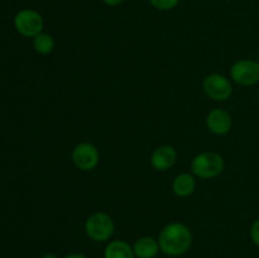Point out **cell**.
<instances>
[{
  "instance_id": "obj_1",
  "label": "cell",
  "mask_w": 259,
  "mask_h": 258,
  "mask_svg": "<svg viewBox=\"0 0 259 258\" xmlns=\"http://www.w3.org/2000/svg\"><path fill=\"white\" fill-rule=\"evenodd\" d=\"M161 252L168 257H180L189 252L192 244V232L182 223H169L159 232Z\"/></svg>"
},
{
  "instance_id": "obj_2",
  "label": "cell",
  "mask_w": 259,
  "mask_h": 258,
  "mask_svg": "<svg viewBox=\"0 0 259 258\" xmlns=\"http://www.w3.org/2000/svg\"><path fill=\"white\" fill-rule=\"evenodd\" d=\"M224 158L217 152H202L191 162V172L201 180L215 179L224 171Z\"/></svg>"
},
{
  "instance_id": "obj_3",
  "label": "cell",
  "mask_w": 259,
  "mask_h": 258,
  "mask_svg": "<svg viewBox=\"0 0 259 258\" xmlns=\"http://www.w3.org/2000/svg\"><path fill=\"white\" fill-rule=\"evenodd\" d=\"M115 230L113 218L103 211L91 214L85 222V232L94 242H106L111 238Z\"/></svg>"
},
{
  "instance_id": "obj_4",
  "label": "cell",
  "mask_w": 259,
  "mask_h": 258,
  "mask_svg": "<svg viewBox=\"0 0 259 258\" xmlns=\"http://www.w3.org/2000/svg\"><path fill=\"white\" fill-rule=\"evenodd\" d=\"M43 22L42 15L32 9H23L17 13L14 18V27L19 34L23 37L34 38L39 33H42Z\"/></svg>"
},
{
  "instance_id": "obj_5",
  "label": "cell",
  "mask_w": 259,
  "mask_h": 258,
  "mask_svg": "<svg viewBox=\"0 0 259 258\" xmlns=\"http://www.w3.org/2000/svg\"><path fill=\"white\" fill-rule=\"evenodd\" d=\"M202 89L206 96L215 101H225L232 96L233 86L229 78L220 73L207 75L202 81Z\"/></svg>"
},
{
  "instance_id": "obj_6",
  "label": "cell",
  "mask_w": 259,
  "mask_h": 258,
  "mask_svg": "<svg viewBox=\"0 0 259 258\" xmlns=\"http://www.w3.org/2000/svg\"><path fill=\"white\" fill-rule=\"evenodd\" d=\"M230 77L240 86H253L259 82V65L257 61L239 60L233 63Z\"/></svg>"
},
{
  "instance_id": "obj_7",
  "label": "cell",
  "mask_w": 259,
  "mask_h": 258,
  "mask_svg": "<svg viewBox=\"0 0 259 258\" xmlns=\"http://www.w3.org/2000/svg\"><path fill=\"white\" fill-rule=\"evenodd\" d=\"M100 161V153L93 143H78L72 151V162L81 171H93Z\"/></svg>"
},
{
  "instance_id": "obj_8",
  "label": "cell",
  "mask_w": 259,
  "mask_h": 258,
  "mask_svg": "<svg viewBox=\"0 0 259 258\" xmlns=\"http://www.w3.org/2000/svg\"><path fill=\"white\" fill-rule=\"evenodd\" d=\"M206 126L215 136H224L232 131V115L224 109H212L206 116Z\"/></svg>"
},
{
  "instance_id": "obj_9",
  "label": "cell",
  "mask_w": 259,
  "mask_h": 258,
  "mask_svg": "<svg viewBox=\"0 0 259 258\" xmlns=\"http://www.w3.org/2000/svg\"><path fill=\"white\" fill-rule=\"evenodd\" d=\"M177 161V152L172 146H159L151 154V164L157 171H167L175 166Z\"/></svg>"
},
{
  "instance_id": "obj_10",
  "label": "cell",
  "mask_w": 259,
  "mask_h": 258,
  "mask_svg": "<svg viewBox=\"0 0 259 258\" xmlns=\"http://www.w3.org/2000/svg\"><path fill=\"white\" fill-rule=\"evenodd\" d=\"M133 250L136 258H154L159 252L158 239L152 237H141L134 242Z\"/></svg>"
},
{
  "instance_id": "obj_11",
  "label": "cell",
  "mask_w": 259,
  "mask_h": 258,
  "mask_svg": "<svg viewBox=\"0 0 259 258\" xmlns=\"http://www.w3.org/2000/svg\"><path fill=\"white\" fill-rule=\"evenodd\" d=\"M104 258H136L133 245L125 240H111L104 250Z\"/></svg>"
},
{
  "instance_id": "obj_12",
  "label": "cell",
  "mask_w": 259,
  "mask_h": 258,
  "mask_svg": "<svg viewBox=\"0 0 259 258\" xmlns=\"http://www.w3.org/2000/svg\"><path fill=\"white\" fill-rule=\"evenodd\" d=\"M196 189V180L191 174H181L175 177L172 182V190L179 197H187Z\"/></svg>"
},
{
  "instance_id": "obj_13",
  "label": "cell",
  "mask_w": 259,
  "mask_h": 258,
  "mask_svg": "<svg viewBox=\"0 0 259 258\" xmlns=\"http://www.w3.org/2000/svg\"><path fill=\"white\" fill-rule=\"evenodd\" d=\"M56 42L53 37L48 33H39L33 38V48L39 55H50L55 50Z\"/></svg>"
},
{
  "instance_id": "obj_14",
  "label": "cell",
  "mask_w": 259,
  "mask_h": 258,
  "mask_svg": "<svg viewBox=\"0 0 259 258\" xmlns=\"http://www.w3.org/2000/svg\"><path fill=\"white\" fill-rule=\"evenodd\" d=\"M180 0H149L152 5L158 10H169L174 9Z\"/></svg>"
},
{
  "instance_id": "obj_15",
  "label": "cell",
  "mask_w": 259,
  "mask_h": 258,
  "mask_svg": "<svg viewBox=\"0 0 259 258\" xmlns=\"http://www.w3.org/2000/svg\"><path fill=\"white\" fill-rule=\"evenodd\" d=\"M250 239L257 247H259V218L253 222L250 227Z\"/></svg>"
},
{
  "instance_id": "obj_16",
  "label": "cell",
  "mask_w": 259,
  "mask_h": 258,
  "mask_svg": "<svg viewBox=\"0 0 259 258\" xmlns=\"http://www.w3.org/2000/svg\"><path fill=\"white\" fill-rule=\"evenodd\" d=\"M63 258H89V257L86 254H83V253H70V254H66Z\"/></svg>"
},
{
  "instance_id": "obj_17",
  "label": "cell",
  "mask_w": 259,
  "mask_h": 258,
  "mask_svg": "<svg viewBox=\"0 0 259 258\" xmlns=\"http://www.w3.org/2000/svg\"><path fill=\"white\" fill-rule=\"evenodd\" d=\"M106 5H110V7H116V5L121 4L124 0H103Z\"/></svg>"
},
{
  "instance_id": "obj_18",
  "label": "cell",
  "mask_w": 259,
  "mask_h": 258,
  "mask_svg": "<svg viewBox=\"0 0 259 258\" xmlns=\"http://www.w3.org/2000/svg\"><path fill=\"white\" fill-rule=\"evenodd\" d=\"M40 258H60V257H58V255L56 254V253L47 252V253H45V254H43Z\"/></svg>"
},
{
  "instance_id": "obj_19",
  "label": "cell",
  "mask_w": 259,
  "mask_h": 258,
  "mask_svg": "<svg viewBox=\"0 0 259 258\" xmlns=\"http://www.w3.org/2000/svg\"><path fill=\"white\" fill-rule=\"evenodd\" d=\"M257 62H258V65H259V53H258V56H257Z\"/></svg>"
},
{
  "instance_id": "obj_20",
  "label": "cell",
  "mask_w": 259,
  "mask_h": 258,
  "mask_svg": "<svg viewBox=\"0 0 259 258\" xmlns=\"http://www.w3.org/2000/svg\"><path fill=\"white\" fill-rule=\"evenodd\" d=\"M258 98H259V89H258Z\"/></svg>"
}]
</instances>
